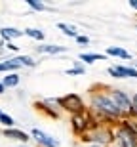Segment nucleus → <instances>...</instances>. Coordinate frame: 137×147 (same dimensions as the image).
Here are the masks:
<instances>
[{"mask_svg": "<svg viewBox=\"0 0 137 147\" xmlns=\"http://www.w3.org/2000/svg\"><path fill=\"white\" fill-rule=\"evenodd\" d=\"M92 103H93V107H97L99 111H103V113L110 115V117H116V115L120 113L118 107L114 105V101L110 98H107V96H95V98L92 99Z\"/></svg>", "mask_w": 137, "mask_h": 147, "instance_id": "1", "label": "nucleus"}, {"mask_svg": "<svg viewBox=\"0 0 137 147\" xmlns=\"http://www.w3.org/2000/svg\"><path fill=\"white\" fill-rule=\"evenodd\" d=\"M118 140H120L122 147H137V134L130 128V126H124L118 132Z\"/></svg>", "mask_w": 137, "mask_h": 147, "instance_id": "2", "label": "nucleus"}, {"mask_svg": "<svg viewBox=\"0 0 137 147\" xmlns=\"http://www.w3.org/2000/svg\"><path fill=\"white\" fill-rule=\"evenodd\" d=\"M112 101H114V105L118 107V111H124V113L133 111L130 98H128L124 92H120V90H114V92H112Z\"/></svg>", "mask_w": 137, "mask_h": 147, "instance_id": "3", "label": "nucleus"}, {"mask_svg": "<svg viewBox=\"0 0 137 147\" xmlns=\"http://www.w3.org/2000/svg\"><path fill=\"white\" fill-rule=\"evenodd\" d=\"M33 138H34V140H36L38 143H42L44 147H59L57 140H53L51 136L44 134L42 130H36V128H34V130H33Z\"/></svg>", "mask_w": 137, "mask_h": 147, "instance_id": "4", "label": "nucleus"}, {"mask_svg": "<svg viewBox=\"0 0 137 147\" xmlns=\"http://www.w3.org/2000/svg\"><path fill=\"white\" fill-rule=\"evenodd\" d=\"M61 105L69 111H80L82 101H80V98H78L76 94H69V96H65V98L61 99Z\"/></svg>", "mask_w": 137, "mask_h": 147, "instance_id": "5", "label": "nucleus"}, {"mask_svg": "<svg viewBox=\"0 0 137 147\" xmlns=\"http://www.w3.org/2000/svg\"><path fill=\"white\" fill-rule=\"evenodd\" d=\"M109 73L112 76H116V78H120V76H133V78H137V71L130 69V67H110Z\"/></svg>", "mask_w": 137, "mask_h": 147, "instance_id": "6", "label": "nucleus"}, {"mask_svg": "<svg viewBox=\"0 0 137 147\" xmlns=\"http://www.w3.org/2000/svg\"><path fill=\"white\" fill-rule=\"evenodd\" d=\"M4 136L10 138V140H19V142H27V140H29V136L25 134V132H21V130H11V128H8V130L4 132Z\"/></svg>", "mask_w": 137, "mask_h": 147, "instance_id": "7", "label": "nucleus"}, {"mask_svg": "<svg viewBox=\"0 0 137 147\" xmlns=\"http://www.w3.org/2000/svg\"><path fill=\"white\" fill-rule=\"evenodd\" d=\"M0 34H2V38H6V40H11V38H17V36H21V31H17V29L13 27H4V29H0Z\"/></svg>", "mask_w": 137, "mask_h": 147, "instance_id": "8", "label": "nucleus"}, {"mask_svg": "<svg viewBox=\"0 0 137 147\" xmlns=\"http://www.w3.org/2000/svg\"><path fill=\"white\" fill-rule=\"evenodd\" d=\"M2 84H4V88H13V86H17V84H19V76H17L15 73H10L8 76H4Z\"/></svg>", "mask_w": 137, "mask_h": 147, "instance_id": "9", "label": "nucleus"}, {"mask_svg": "<svg viewBox=\"0 0 137 147\" xmlns=\"http://www.w3.org/2000/svg\"><path fill=\"white\" fill-rule=\"evenodd\" d=\"M107 54L109 55H118V57H124V59H130V54H128L126 50H122V48H109Z\"/></svg>", "mask_w": 137, "mask_h": 147, "instance_id": "10", "label": "nucleus"}, {"mask_svg": "<svg viewBox=\"0 0 137 147\" xmlns=\"http://www.w3.org/2000/svg\"><path fill=\"white\" fill-rule=\"evenodd\" d=\"M40 52H46V54H59V52H65L63 46H40Z\"/></svg>", "mask_w": 137, "mask_h": 147, "instance_id": "11", "label": "nucleus"}, {"mask_svg": "<svg viewBox=\"0 0 137 147\" xmlns=\"http://www.w3.org/2000/svg\"><path fill=\"white\" fill-rule=\"evenodd\" d=\"M57 27H59V29H61V31H63L65 34H69V36H74V38L78 36V34H76V29H74V27H71V25H67V23H59Z\"/></svg>", "mask_w": 137, "mask_h": 147, "instance_id": "12", "label": "nucleus"}, {"mask_svg": "<svg viewBox=\"0 0 137 147\" xmlns=\"http://www.w3.org/2000/svg\"><path fill=\"white\" fill-rule=\"evenodd\" d=\"M25 34L36 38V40H42V38H44V33H40L38 29H27V31H25Z\"/></svg>", "mask_w": 137, "mask_h": 147, "instance_id": "13", "label": "nucleus"}, {"mask_svg": "<svg viewBox=\"0 0 137 147\" xmlns=\"http://www.w3.org/2000/svg\"><path fill=\"white\" fill-rule=\"evenodd\" d=\"M82 59H84V61H88V63H93V61L103 59V55H99V54H84V55H82Z\"/></svg>", "mask_w": 137, "mask_h": 147, "instance_id": "14", "label": "nucleus"}, {"mask_svg": "<svg viewBox=\"0 0 137 147\" xmlns=\"http://www.w3.org/2000/svg\"><path fill=\"white\" fill-rule=\"evenodd\" d=\"M0 122H2V124H6V126H11V124H13V119H11L10 115H6V113H2V111H0Z\"/></svg>", "mask_w": 137, "mask_h": 147, "instance_id": "15", "label": "nucleus"}, {"mask_svg": "<svg viewBox=\"0 0 137 147\" xmlns=\"http://www.w3.org/2000/svg\"><path fill=\"white\" fill-rule=\"evenodd\" d=\"M74 126H76L78 130H84V128L88 126V122H86V119H82V117H74Z\"/></svg>", "mask_w": 137, "mask_h": 147, "instance_id": "16", "label": "nucleus"}, {"mask_svg": "<svg viewBox=\"0 0 137 147\" xmlns=\"http://www.w3.org/2000/svg\"><path fill=\"white\" fill-rule=\"evenodd\" d=\"M27 4L33 8V10H36V11H42V10H46V6L44 4H40V2H36V0H27Z\"/></svg>", "mask_w": 137, "mask_h": 147, "instance_id": "17", "label": "nucleus"}, {"mask_svg": "<svg viewBox=\"0 0 137 147\" xmlns=\"http://www.w3.org/2000/svg\"><path fill=\"white\" fill-rule=\"evenodd\" d=\"M15 59L19 61V65H29V67L34 65V61L31 59V57H25V55H21V57H15Z\"/></svg>", "mask_w": 137, "mask_h": 147, "instance_id": "18", "label": "nucleus"}, {"mask_svg": "<svg viewBox=\"0 0 137 147\" xmlns=\"http://www.w3.org/2000/svg\"><path fill=\"white\" fill-rule=\"evenodd\" d=\"M76 40L80 44H88V38H86V36H76Z\"/></svg>", "mask_w": 137, "mask_h": 147, "instance_id": "19", "label": "nucleus"}, {"mask_svg": "<svg viewBox=\"0 0 137 147\" xmlns=\"http://www.w3.org/2000/svg\"><path fill=\"white\" fill-rule=\"evenodd\" d=\"M132 107H133V111H137V96H133V99H132Z\"/></svg>", "mask_w": 137, "mask_h": 147, "instance_id": "20", "label": "nucleus"}, {"mask_svg": "<svg viewBox=\"0 0 137 147\" xmlns=\"http://www.w3.org/2000/svg\"><path fill=\"white\" fill-rule=\"evenodd\" d=\"M4 90H6V88H4V84L0 82V94H4Z\"/></svg>", "mask_w": 137, "mask_h": 147, "instance_id": "21", "label": "nucleus"}, {"mask_svg": "<svg viewBox=\"0 0 137 147\" xmlns=\"http://www.w3.org/2000/svg\"><path fill=\"white\" fill-rule=\"evenodd\" d=\"M130 4H132L133 8H135V10H137V2H135V0H132V2H130Z\"/></svg>", "mask_w": 137, "mask_h": 147, "instance_id": "22", "label": "nucleus"}, {"mask_svg": "<svg viewBox=\"0 0 137 147\" xmlns=\"http://www.w3.org/2000/svg\"><path fill=\"white\" fill-rule=\"evenodd\" d=\"M0 71H6V67H4V63H0Z\"/></svg>", "mask_w": 137, "mask_h": 147, "instance_id": "23", "label": "nucleus"}, {"mask_svg": "<svg viewBox=\"0 0 137 147\" xmlns=\"http://www.w3.org/2000/svg\"><path fill=\"white\" fill-rule=\"evenodd\" d=\"M92 147H99V145H92Z\"/></svg>", "mask_w": 137, "mask_h": 147, "instance_id": "24", "label": "nucleus"}, {"mask_svg": "<svg viewBox=\"0 0 137 147\" xmlns=\"http://www.w3.org/2000/svg\"><path fill=\"white\" fill-rule=\"evenodd\" d=\"M21 147H27V145H21Z\"/></svg>", "mask_w": 137, "mask_h": 147, "instance_id": "25", "label": "nucleus"}]
</instances>
